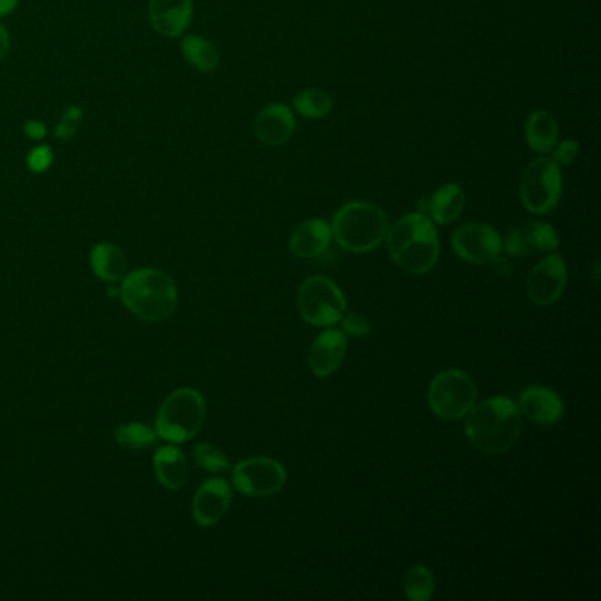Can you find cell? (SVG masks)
<instances>
[{
  "mask_svg": "<svg viewBox=\"0 0 601 601\" xmlns=\"http://www.w3.org/2000/svg\"><path fill=\"white\" fill-rule=\"evenodd\" d=\"M524 138H526L527 147L545 156L550 154L559 141V124L556 117L547 110H535L529 113L524 126Z\"/></svg>",
  "mask_w": 601,
  "mask_h": 601,
  "instance_id": "20",
  "label": "cell"
},
{
  "mask_svg": "<svg viewBox=\"0 0 601 601\" xmlns=\"http://www.w3.org/2000/svg\"><path fill=\"white\" fill-rule=\"evenodd\" d=\"M348 353V339L341 330H325L312 342L309 351V365L311 371L318 378H328L334 374Z\"/></svg>",
  "mask_w": 601,
  "mask_h": 601,
  "instance_id": "16",
  "label": "cell"
},
{
  "mask_svg": "<svg viewBox=\"0 0 601 601\" xmlns=\"http://www.w3.org/2000/svg\"><path fill=\"white\" fill-rule=\"evenodd\" d=\"M505 253L510 256H526L531 253L524 228H512L505 238Z\"/></svg>",
  "mask_w": 601,
  "mask_h": 601,
  "instance_id": "30",
  "label": "cell"
},
{
  "mask_svg": "<svg viewBox=\"0 0 601 601\" xmlns=\"http://www.w3.org/2000/svg\"><path fill=\"white\" fill-rule=\"evenodd\" d=\"M334 108V99L323 89H304L293 97V110L305 119H325Z\"/></svg>",
  "mask_w": 601,
  "mask_h": 601,
  "instance_id": "23",
  "label": "cell"
},
{
  "mask_svg": "<svg viewBox=\"0 0 601 601\" xmlns=\"http://www.w3.org/2000/svg\"><path fill=\"white\" fill-rule=\"evenodd\" d=\"M434 586L436 584L432 572L423 564L411 566L408 573L404 575V593L411 601L431 600Z\"/></svg>",
  "mask_w": 601,
  "mask_h": 601,
  "instance_id": "25",
  "label": "cell"
},
{
  "mask_svg": "<svg viewBox=\"0 0 601 601\" xmlns=\"http://www.w3.org/2000/svg\"><path fill=\"white\" fill-rule=\"evenodd\" d=\"M193 457L194 462L208 473L217 475V473H224L230 469V461H228L226 453L210 443H200V445L194 446Z\"/></svg>",
  "mask_w": 601,
  "mask_h": 601,
  "instance_id": "27",
  "label": "cell"
},
{
  "mask_svg": "<svg viewBox=\"0 0 601 601\" xmlns=\"http://www.w3.org/2000/svg\"><path fill=\"white\" fill-rule=\"evenodd\" d=\"M520 415L536 425H554L564 415V402L545 386H529L520 394Z\"/></svg>",
  "mask_w": 601,
  "mask_h": 601,
  "instance_id": "15",
  "label": "cell"
},
{
  "mask_svg": "<svg viewBox=\"0 0 601 601\" xmlns=\"http://www.w3.org/2000/svg\"><path fill=\"white\" fill-rule=\"evenodd\" d=\"M524 230H526L529 247L535 251L552 253L559 247V237H557L556 228L552 224L535 221V223L527 224Z\"/></svg>",
  "mask_w": 601,
  "mask_h": 601,
  "instance_id": "26",
  "label": "cell"
},
{
  "mask_svg": "<svg viewBox=\"0 0 601 601\" xmlns=\"http://www.w3.org/2000/svg\"><path fill=\"white\" fill-rule=\"evenodd\" d=\"M466 416V436L471 445L489 455L508 452L522 431L519 406L505 395L476 404Z\"/></svg>",
  "mask_w": 601,
  "mask_h": 601,
  "instance_id": "2",
  "label": "cell"
},
{
  "mask_svg": "<svg viewBox=\"0 0 601 601\" xmlns=\"http://www.w3.org/2000/svg\"><path fill=\"white\" fill-rule=\"evenodd\" d=\"M455 254L473 265H489L499 258L503 240L490 224L468 223L457 228L452 235Z\"/></svg>",
  "mask_w": 601,
  "mask_h": 601,
  "instance_id": "10",
  "label": "cell"
},
{
  "mask_svg": "<svg viewBox=\"0 0 601 601\" xmlns=\"http://www.w3.org/2000/svg\"><path fill=\"white\" fill-rule=\"evenodd\" d=\"M120 298L129 312L147 323L168 320L177 302L179 291L170 275L157 268H140L126 274L120 286Z\"/></svg>",
  "mask_w": 601,
  "mask_h": 601,
  "instance_id": "3",
  "label": "cell"
},
{
  "mask_svg": "<svg viewBox=\"0 0 601 601\" xmlns=\"http://www.w3.org/2000/svg\"><path fill=\"white\" fill-rule=\"evenodd\" d=\"M149 15L157 34L179 38L193 20V0H150Z\"/></svg>",
  "mask_w": 601,
  "mask_h": 601,
  "instance_id": "14",
  "label": "cell"
},
{
  "mask_svg": "<svg viewBox=\"0 0 601 601\" xmlns=\"http://www.w3.org/2000/svg\"><path fill=\"white\" fill-rule=\"evenodd\" d=\"M90 267L101 281H122L127 274L126 254L119 245L101 242L90 253Z\"/></svg>",
  "mask_w": 601,
  "mask_h": 601,
  "instance_id": "21",
  "label": "cell"
},
{
  "mask_svg": "<svg viewBox=\"0 0 601 601\" xmlns=\"http://www.w3.org/2000/svg\"><path fill=\"white\" fill-rule=\"evenodd\" d=\"M580 154V145L577 140H564L552 149V161H556L559 166H572Z\"/></svg>",
  "mask_w": 601,
  "mask_h": 601,
  "instance_id": "28",
  "label": "cell"
},
{
  "mask_svg": "<svg viewBox=\"0 0 601 601\" xmlns=\"http://www.w3.org/2000/svg\"><path fill=\"white\" fill-rule=\"evenodd\" d=\"M478 399L475 381L468 372L448 369L434 376L429 385V408L443 420H461Z\"/></svg>",
  "mask_w": 601,
  "mask_h": 601,
  "instance_id": "7",
  "label": "cell"
},
{
  "mask_svg": "<svg viewBox=\"0 0 601 601\" xmlns=\"http://www.w3.org/2000/svg\"><path fill=\"white\" fill-rule=\"evenodd\" d=\"M298 309L309 325L334 327L346 314V298L334 281L312 275L298 290Z\"/></svg>",
  "mask_w": 601,
  "mask_h": 601,
  "instance_id": "8",
  "label": "cell"
},
{
  "mask_svg": "<svg viewBox=\"0 0 601 601\" xmlns=\"http://www.w3.org/2000/svg\"><path fill=\"white\" fill-rule=\"evenodd\" d=\"M233 487L251 498H267L282 490L286 471L279 462L268 457H253L235 464L231 471Z\"/></svg>",
  "mask_w": 601,
  "mask_h": 601,
  "instance_id": "9",
  "label": "cell"
},
{
  "mask_svg": "<svg viewBox=\"0 0 601 601\" xmlns=\"http://www.w3.org/2000/svg\"><path fill=\"white\" fill-rule=\"evenodd\" d=\"M23 131L29 136L30 140H43L46 133H48L45 124L39 122V120H29V122H25Z\"/></svg>",
  "mask_w": 601,
  "mask_h": 601,
  "instance_id": "32",
  "label": "cell"
},
{
  "mask_svg": "<svg viewBox=\"0 0 601 601\" xmlns=\"http://www.w3.org/2000/svg\"><path fill=\"white\" fill-rule=\"evenodd\" d=\"M297 120L288 104L270 103L254 119L256 138L267 147H281L295 134Z\"/></svg>",
  "mask_w": 601,
  "mask_h": 601,
  "instance_id": "13",
  "label": "cell"
},
{
  "mask_svg": "<svg viewBox=\"0 0 601 601\" xmlns=\"http://www.w3.org/2000/svg\"><path fill=\"white\" fill-rule=\"evenodd\" d=\"M157 438L159 436H157L156 429L140 422L124 423L115 431L117 443L126 450L149 448V446L156 445Z\"/></svg>",
  "mask_w": 601,
  "mask_h": 601,
  "instance_id": "24",
  "label": "cell"
},
{
  "mask_svg": "<svg viewBox=\"0 0 601 601\" xmlns=\"http://www.w3.org/2000/svg\"><path fill=\"white\" fill-rule=\"evenodd\" d=\"M385 240L392 261L408 274H427L438 263V230L422 212L397 219L388 226Z\"/></svg>",
  "mask_w": 601,
  "mask_h": 601,
  "instance_id": "1",
  "label": "cell"
},
{
  "mask_svg": "<svg viewBox=\"0 0 601 601\" xmlns=\"http://www.w3.org/2000/svg\"><path fill=\"white\" fill-rule=\"evenodd\" d=\"M154 473L164 489L180 490L187 482L189 464L179 446L164 445L154 453Z\"/></svg>",
  "mask_w": 601,
  "mask_h": 601,
  "instance_id": "18",
  "label": "cell"
},
{
  "mask_svg": "<svg viewBox=\"0 0 601 601\" xmlns=\"http://www.w3.org/2000/svg\"><path fill=\"white\" fill-rule=\"evenodd\" d=\"M180 50H182L184 59L200 73L216 71L221 62V53L217 50V46L198 34H189L182 39Z\"/></svg>",
  "mask_w": 601,
  "mask_h": 601,
  "instance_id": "22",
  "label": "cell"
},
{
  "mask_svg": "<svg viewBox=\"0 0 601 601\" xmlns=\"http://www.w3.org/2000/svg\"><path fill=\"white\" fill-rule=\"evenodd\" d=\"M205 413V399L198 390L179 388L164 399L157 411V436L175 445L186 443L200 432Z\"/></svg>",
  "mask_w": 601,
  "mask_h": 601,
  "instance_id": "5",
  "label": "cell"
},
{
  "mask_svg": "<svg viewBox=\"0 0 601 601\" xmlns=\"http://www.w3.org/2000/svg\"><path fill=\"white\" fill-rule=\"evenodd\" d=\"M342 330L344 334L353 335V337H365L371 334L372 325L369 320L358 314V312H348L342 316Z\"/></svg>",
  "mask_w": 601,
  "mask_h": 601,
  "instance_id": "29",
  "label": "cell"
},
{
  "mask_svg": "<svg viewBox=\"0 0 601 601\" xmlns=\"http://www.w3.org/2000/svg\"><path fill=\"white\" fill-rule=\"evenodd\" d=\"M568 282V268L561 254L543 258L527 277V297L538 307H549L563 297Z\"/></svg>",
  "mask_w": 601,
  "mask_h": 601,
  "instance_id": "11",
  "label": "cell"
},
{
  "mask_svg": "<svg viewBox=\"0 0 601 601\" xmlns=\"http://www.w3.org/2000/svg\"><path fill=\"white\" fill-rule=\"evenodd\" d=\"M9 53V34L8 29L0 23V62L8 57Z\"/></svg>",
  "mask_w": 601,
  "mask_h": 601,
  "instance_id": "33",
  "label": "cell"
},
{
  "mask_svg": "<svg viewBox=\"0 0 601 601\" xmlns=\"http://www.w3.org/2000/svg\"><path fill=\"white\" fill-rule=\"evenodd\" d=\"M231 506L230 483L224 478H208L196 490L193 499V517L198 526H214L223 519Z\"/></svg>",
  "mask_w": 601,
  "mask_h": 601,
  "instance_id": "12",
  "label": "cell"
},
{
  "mask_svg": "<svg viewBox=\"0 0 601 601\" xmlns=\"http://www.w3.org/2000/svg\"><path fill=\"white\" fill-rule=\"evenodd\" d=\"M332 242V228L323 219H309L298 224L290 238L291 253L298 258H316L325 253Z\"/></svg>",
  "mask_w": 601,
  "mask_h": 601,
  "instance_id": "17",
  "label": "cell"
},
{
  "mask_svg": "<svg viewBox=\"0 0 601 601\" xmlns=\"http://www.w3.org/2000/svg\"><path fill=\"white\" fill-rule=\"evenodd\" d=\"M53 163V152L48 145H39L34 150H30L27 156V166L32 173H45Z\"/></svg>",
  "mask_w": 601,
  "mask_h": 601,
  "instance_id": "31",
  "label": "cell"
},
{
  "mask_svg": "<svg viewBox=\"0 0 601 601\" xmlns=\"http://www.w3.org/2000/svg\"><path fill=\"white\" fill-rule=\"evenodd\" d=\"M520 201L527 212L547 216L559 205L563 196L561 166L550 157H538L527 164L520 180Z\"/></svg>",
  "mask_w": 601,
  "mask_h": 601,
  "instance_id": "6",
  "label": "cell"
},
{
  "mask_svg": "<svg viewBox=\"0 0 601 601\" xmlns=\"http://www.w3.org/2000/svg\"><path fill=\"white\" fill-rule=\"evenodd\" d=\"M464 207H466V194L455 182L443 184L425 203V210L431 217L432 223L438 224H452L453 221H457Z\"/></svg>",
  "mask_w": 601,
  "mask_h": 601,
  "instance_id": "19",
  "label": "cell"
},
{
  "mask_svg": "<svg viewBox=\"0 0 601 601\" xmlns=\"http://www.w3.org/2000/svg\"><path fill=\"white\" fill-rule=\"evenodd\" d=\"M20 0H0V16H8L18 8Z\"/></svg>",
  "mask_w": 601,
  "mask_h": 601,
  "instance_id": "34",
  "label": "cell"
},
{
  "mask_svg": "<svg viewBox=\"0 0 601 601\" xmlns=\"http://www.w3.org/2000/svg\"><path fill=\"white\" fill-rule=\"evenodd\" d=\"M332 238L351 253H371L385 242L388 217L371 201H349L332 219Z\"/></svg>",
  "mask_w": 601,
  "mask_h": 601,
  "instance_id": "4",
  "label": "cell"
}]
</instances>
